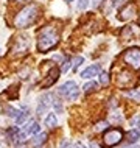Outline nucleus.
<instances>
[{
	"instance_id": "obj_1",
	"label": "nucleus",
	"mask_w": 140,
	"mask_h": 148,
	"mask_svg": "<svg viewBox=\"0 0 140 148\" xmlns=\"http://www.w3.org/2000/svg\"><path fill=\"white\" fill-rule=\"evenodd\" d=\"M58 42H59V31L55 27L50 25L39 31V36H38V50L39 51L47 53L48 50L56 47Z\"/></svg>"
},
{
	"instance_id": "obj_2",
	"label": "nucleus",
	"mask_w": 140,
	"mask_h": 148,
	"mask_svg": "<svg viewBox=\"0 0 140 148\" xmlns=\"http://www.w3.org/2000/svg\"><path fill=\"white\" fill-rule=\"evenodd\" d=\"M38 16H39V8L36 5H28L16 16L14 25L17 28H27V27H30L38 19Z\"/></svg>"
},
{
	"instance_id": "obj_3",
	"label": "nucleus",
	"mask_w": 140,
	"mask_h": 148,
	"mask_svg": "<svg viewBox=\"0 0 140 148\" xmlns=\"http://www.w3.org/2000/svg\"><path fill=\"white\" fill-rule=\"evenodd\" d=\"M59 95H62L66 100L69 101H73V100L78 98L79 95V89H78V84L75 81H67L59 87Z\"/></svg>"
},
{
	"instance_id": "obj_4",
	"label": "nucleus",
	"mask_w": 140,
	"mask_h": 148,
	"mask_svg": "<svg viewBox=\"0 0 140 148\" xmlns=\"http://www.w3.org/2000/svg\"><path fill=\"white\" fill-rule=\"evenodd\" d=\"M126 64H129L134 69H140V49L139 47H132V49H128L123 55Z\"/></svg>"
},
{
	"instance_id": "obj_5",
	"label": "nucleus",
	"mask_w": 140,
	"mask_h": 148,
	"mask_svg": "<svg viewBox=\"0 0 140 148\" xmlns=\"http://www.w3.org/2000/svg\"><path fill=\"white\" fill-rule=\"evenodd\" d=\"M123 139V133L122 130H118V128H114V130H109L107 133L104 134V137H103V142H104L106 147H114V145H118L120 142H122Z\"/></svg>"
},
{
	"instance_id": "obj_6",
	"label": "nucleus",
	"mask_w": 140,
	"mask_h": 148,
	"mask_svg": "<svg viewBox=\"0 0 140 148\" xmlns=\"http://www.w3.org/2000/svg\"><path fill=\"white\" fill-rule=\"evenodd\" d=\"M135 13H137V8H135L134 3H128L126 8H123L122 11H120V19L122 21H129V19H132Z\"/></svg>"
},
{
	"instance_id": "obj_7",
	"label": "nucleus",
	"mask_w": 140,
	"mask_h": 148,
	"mask_svg": "<svg viewBox=\"0 0 140 148\" xmlns=\"http://www.w3.org/2000/svg\"><path fill=\"white\" fill-rule=\"evenodd\" d=\"M50 98H51L50 94H45V95H42V97H41V100H39V105H38V115H42L50 108V105H51V101H48Z\"/></svg>"
},
{
	"instance_id": "obj_8",
	"label": "nucleus",
	"mask_w": 140,
	"mask_h": 148,
	"mask_svg": "<svg viewBox=\"0 0 140 148\" xmlns=\"http://www.w3.org/2000/svg\"><path fill=\"white\" fill-rule=\"evenodd\" d=\"M59 73H61V70H59L58 67H51V70H50V73H48V78L42 83V87H50L56 81V79L59 78Z\"/></svg>"
},
{
	"instance_id": "obj_9",
	"label": "nucleus",
	"mask_w": 140,
	"mask_h": 148,
	"mask_svg": "<svg viewBox=\"0 0 140 148\" xmlns=\"http://www.w3.org/2000/svg\"><path fill=\"white\" fill-rule=\"evenodd\" d=\"M100 72H101V67H100V66H90V67H87V69L83 72L81 77H83L84 79H90V78L97 77Z\"/></svg>"
},
{
	"instance_id": "obj_10",
	"label": "nucleus",
	"mask_w": 140,
	"mask_h": 148,
	"mask_svg": "<svg viewBox=\"0 0 140 148\" xmlns=\"http://www.w3.org/2000/svg\"><path fill=\"white\" fill-rule=\"evenodd\" d=\"M126 139H128V142H129V143H135L140 139V133L137 130H131V131H128V133H126Z\"/></svg>"
},
{
	"instance_id": "obj_11",
	"label": "nucleus",
	"mask_w": 140,
	"mask_h": 148,
	"mask_svg": "<svg viewBox=\"0 0 140 148\" xmlns=\"http://www.w3.org/2000/svg\"><path fill=\"white\" fill-rule=\"evenodd\" d=\"M39 131H41V126H39L38 122H31L30 125L25 128V133L27 134H38Z\"/></svg>"
},
{
	"instance_id": "obj_12",
	"label": "nucleus",
	"mask_w": 140,
	"mask_h": 148,
	"mask_svg": "<svg viewBox=\"0 0 140 148\" xmlns=\"http://www.w3.org/2000/svg\"><path fill=\"white\" fill-rule=\"evenodd\" d=\"M56 125H58V119H56V115H55V114H48V115L45 117V126L55 128Z\"/></svg>"
},
{
	"instance_id": "obj_13",
	"label": "nucleus",
	"mask_w": 140,
	"mask_h": 148,
	"mask_svg": "<svg viewBox=\"0 0 140 148\" xmlns=\"http://www.w3.org/2000/svg\"><path fill=\"white\" fill-rule=\"evenodd\" d=\"M23 112H19L17 115H16V125H22L23 122L27 120V117H28V109L27 108H23Z\"/></svg>"
},
{
	"instance_id": "obj_14",
	"label": "nucleus",
	"mask_w": 140,
	"mask_h": 148,
	"mask_svg": "<svg viewBox=\"0 0 140 148\" xmlns=\"http://www.w3.org/2000/svg\"><path fill=\"white\" fill-rule=\"evenodd\" d=\"M45 140H47V134L39 131V133L36 134V137L33 139V143H34V145H42V143L45 142Z\"/></svg>"
},
{
	"instance_id": "obj_15",
	"label": "nucleus",
	"mask_w": 140,
	"mask_h": 148,
	"mask_svg": "<svg viewBox=\"0 0 140 148\" xmlns=\"http://www.w3.org/2000/svg\"><path fill=\"white\" fill-rule=\"evenodd\" d=\"M97 87H98L97 83L89 81V83H86V84H84V92H94V90H97Z\"/></svg>"
},
{
	"instance_id": "obj_16",
	"label": "nucleus",
	"mask_w": 140,
	"mask_h": 148,
	"mask_svg": "<svg viewBox=\"0 0 140 148\" xmlns=\"http://www.w3.org/2000/svg\"><path fill=\"white\" fill-rule=\"evenodd\" d=\"M126 95H128V97H129V98H135V100H137V101L140 100V90H139V89L126 92Z\"/></svg>"
},
{
	"instance_id": "obj_17",
	"label": "nucleus",
	"mask_w": 140,
	"mask_h": 148,
	"mask_svg": "<svg viewBox=\"0 0 140 148\" xmlns=\"http://www.w3.org/2000/svg\"><path fill=\"white\" fill-rule=\"evenodd\" d=\"M83 61H84V59H83V56H76V58H75V59H73V64H72V66H73V69L76 70L78 67L83 64Z\"/></svg>"
},
{
	"instance_id": "obj_18",
	"label": "nucleus",
	"mask_w": 140,
	"mask_h": 148,
	"mask_svg": "<svg viewBox=\"0 0 140 148\" xmlns=\"http://www.w3.org/2000/svg\"><path fill=\"white\" fill-rule=\"evenodd\" d=\"M6 112H8V115H10V117H14V119H16V115L20 112V111L14 109V108H6Z\"/></svg>"
},
{
	"instance_id": "obj_19",
	"label": "nucleus",
	"mask_w": 140,
	"mask_h": 148,
	"mask_svg": "<svg viewBox=\"0 0 140 148\" xmlns=\"http://www.w3.org/2000/svg\"><path fill=\"white\" fill-rule=\"evenodd\" d=\"M87 6H89V2H87V0H79L78 2V10H86Z\"/></svg>"
},
{
	"instance_id": "obj_20",
	"label": "nucleus",
	"mask_w": 140,
	"mask_h": 148,
	"mask_svg": "<svg viewBox=\"0 0 140 148\" xmlns=\"http://www.w3.org/2000/svg\"><path fill=\"white\" fill-rule=\"evenodd\" d=\"M100 83H101V86H106L107 83H109V78H107L106 73H101V77H100Z\"/></svg>"
},
{
	"instance_id": "obj_21",
	"label": "nucleus",
	"mask_w": 140,
	"mask_h": 148,
	"mask_svg": "<svg viewBox=\"0 0 140 148\" xmlns=\"http://www.w3.org/2000/svg\"><path fill=\"white\" fill-rule=\"evenodd\" d=\"M69 69H70V62H69V61H66V62L62 64V67H61V72H64V73H66V72L69 70Z\"/></svg>"
},
{
	"instance_id": "obj_22",
	"label": "nucleus",
	"mask_w": 140,
	"mask_h": 148,
	"mask_svg": "<svg viewBox=\"0 0 140 148\" xmlns=\"http://www.w3.org/2000/svg\"><path fill=\"white\" fill-rule=\"evenodd\" d=\"M106 126H107V123H106V122H101V123H100V125L97 126V130H98V131H100V130H104Z\"/></svg>"
},
{
	"instance_id": "obj_23",
	"label": "nucleus",
	"mask_w": 140,
	"mask_h": 148,
	"mask_svg": "<svg viewBox=\"0 0 140 148\" xmlns=\"http://www.w3.org/2000/svg\"><path fill=\"white\" fill-rule=\"evenodd\" d=\"M120 2H122V0H112V5H114V6H117Z\"/></svg>"
},
{
	"instance_id": "obj_24",
	"label": "nucleus",
	"mask_w": 140,
	"mask_h": 148,
	"mask_svg": "<svg viewBox=\"0 0 140 148\" xmlns=\"http://www.w3.org/2000/svg\"><path fill=\"white\" fill-rule=\"evenodd\" d=\"M100 2H103V0H94V6H98Z\"/></svg>"
},
{
	"instance_id": "obj_25",
	"label": "nucleus",
	"mask_w": 140,
	"mask_h": 148,
	"mask_svg": "<svg viewBox=\"0 0 140 148\" xmlns=\"http://www.w3.org/2000/svg\"><path fill=\"white\" fill-rule=\"evenodd\" d=\"M75 148H86V147H84L83 143H76V147H75Z\"/></svg>"
},
{
	"instance_id": "obj_26",
	"label": "nucleus",
	"mask_w": 140,
	"mask_h": 148,
	"mask_svg": "<svg viewBox=\"0 0 140 148\" xmlns=\"http://www.w3.org/2000/svg\"><path fill=\"white\" fill-rule=\"evenodd\" d=\"M16 2H19V3H22V2H30V0H16Z\"/></svg>"
},
{
	"instance_id": "obj_27",
	"label": "nucleus",
	"mask_w": 140,
	"mask_h": 148,
	"mask_svg": "<svg viewBox=\"0 0 140 148\" xmlns=\"http://www.w3.org/2000/svg\"><path fill=\"white\" fill-rule=\"evenodd\" d=\"M67 2H73V0H67Z\"/></svg>"
},
{
	"instance_id": "obj_28",
	"label": "nucleus",
	"mask_w": 140,
	"mask_h": 148,
	"mask_svg": "<svg viewBox=\"0 0 140 148\" xmlns=\"http://www.w3.org/2000/svg\"><path fill=\"white\" fill-rule=\"evenodd\" d=\"M137 131H139V133H140V128H139V130H137Z\"/></svg>"
}]
</instances>
